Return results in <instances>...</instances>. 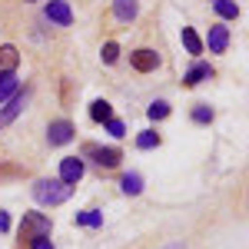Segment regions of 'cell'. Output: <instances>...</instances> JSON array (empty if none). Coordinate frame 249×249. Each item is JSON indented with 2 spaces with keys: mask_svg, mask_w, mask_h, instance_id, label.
Here are the masks:
<instances>
[{
  "mask_svg": "<svg viewBox=\"0 0 249 249\" xmlns=\"http://www.w3.org/2000/svg\"><path fill=\"white\" fill-rule=\"evenodd\" d=\"M70 193H73V186H67L63 179H37V183H34V199L43 203V206H60V203H67Z\"/></svg>",
  "mask_w": 249,
  "mask_h": 249,
  "instance_id": "obj_1",
  "label": "cell"
},
{
  "mask_svg": "<svg viewBox=\"0 0 249 249\" xmlns=\"http://www.w3.org/2000/svg\"><path fill=\"white\" fill-rule=\"evenodd\" d=\"M50 219L43 216V213H23V223H20V239L23 243H30V239H37V236H50Z\"/></svg>",
  "mask_w": 249,
  "mask_h": 249,
  "instance_id": "obj_2",
  "label": "cell"
},
{
  "mask_svg": "<svg viewBox=\"0 0 249 249\" xmlns=\"http://www.w3.org/2000/svg\"><path fill=\"white\" fill-rule=\"evenodd\" d=\"M87 153L93 156V163L100 170H113V166H120V160H123V153L116 146H87Z\"/></svg>",
  "mask_w": 249,
  "mask_h": 249,
  "instance_id": "obj_3",
  "label": "cell"
},
{
  "mask_svg": "<svg viewBox=\"0 0 249 249\" xmlns=\"http://www.w3.org/2000/svg\"><path fill=\"white\" fill-rule=\"evenodd\" d=\"M130 63H133V70H140V73H150V70L160 67V53L150 50V47H140V50L130 53Z\"/></svg>",
  "mask_w": 249,
  "mask_h": 249,
  "instance_id": "obj_4",
  "label": "cell"
},
{
  "mask_svg": "<svg viewBox=\"0 0 249 249\" xmlns=\"http://www.w3.org/2000/svg\"><path fill=\"white\" fill-rule=\"evenodd\" d=\"M47 20L57 23V27H70V23H73L70 3H67V0H50V3H47Z\"/></svg>",
  "mask_w": 249,
  "mask_h": 249,
  "instance_id": "obj_5",
  "label": "cell"
},
{
  "mask_svg": "<svg viewBox=\"0 0 249 249\" xmlns=\"http://www.w3.org/2000/svg\"><path fill=\"white\" fill-rule=\"evenodd\" d=\"M47 140H50V146L70 143V140H73V123H70V120H53V123L47 126Z\"/></svg>",
  "mask_w": 249,
  "mask_h": 249,
  "instance_id": "obj_6",
  "label": "cell"
},
{
  "mask_svg": "<svg viewBox=\"0 0 249 249\" xmlns=\"http://www.w3.org/2000/svg\"><path fill=\"white\" fill-rule=\"evenodd\" d=\"M60 179H63L67 186H77L80 179H83V160H77V156L60 160Z\"/></svg>",
  "mask_w": 249,
  "mask_h": 249,
  "instance_id": "obj_7",
  "label": "cell"
},
{
  "mask_svg": "<svg viewBox=\"0 0 249 249\" xmlns=\"http://www.w3.org/2000/svg\"><path fill=\"white\" fill-rule=\"evenodd\" d=\"M206 47H210V53H226V47H230V27H223V23L210 27Z\"/></svg>",
  "mask_w": 249,
  "mask_h": 249,
  "instance_id": "obj_8",
  "label": "cell"
},
{
  "mask_svg": "<svg viewBox=\"0 0 249 249\" xmlns=\"http://www.w3.org/2000/svg\"><path fill=\"white\" fill-rule=\"evenodd\" d=\"M23 107H27V96H23V93H14L10 100H7V107L0 110V126H7L10 120H17V116L23 113Z\"/></svg>",
  "mask_w": 249,
  "mask_h": 249,
  "instance_id": "obj_9",
  "label": "cell"
},
{
  "mask_svg": "<svg viewBox=\"0 0 249 249\" xmlns=\"http://www.w3.org/2000/svg\"><path fill=\"white\" fill-rule=\"evenodd\" d=\"M210 77H213V67L199 60V63H193L190 70H186V77H183V83H186V87H196V83H203V80H210Z\"/></svg>",
  "mask_w": 249,
  "mask_h": 249,
  "instance_id": "obj_10",
  "label": "cell"
},
{
  "mask_svg": "<svg viewBox=\"0 0 249 249\" xmlns=\"http://www.w3.org/2000/svg\"><path fill=\"white\" fill-rule=\"evenodd\" d=\"M17 90H20L17 73H14V70H3V73H0V103H3V100H10Z\"/></svg>",
  "mask_w": 249,
  "mask_h": 249,
  "instance_id": "obj_11",
  "label": "cell"
},
{
  "mask_svg": "<svg viewBox=\"0 0 249 249\" xmlns=\"http://www.w3.org/2000/svg\"><path fill=\"white\" fill-rule=\"evenodd\" d=\"M113 14H116V20L130 23V20L140 14V3H136V0H113Z\"/></svg>",
  "mask_w": 249,
  "mask_h": 249,
  "instance_id": "obj_12",
  "label": "cell"
},
{
  "mask_svg": "<svg viewBox=\"0 0 249 249\" xmlns=\"http://www.w3.org/2000/svg\"><path fill=\"white\" fill-rule=\"evenodd\" d=\"M120 190L126 193V196H140V193H143V176H140V173H126V176L120 179Z\"/></svg>",
  "mask_w": 249,
  "mask_h": 249,
  "instance_id": "obj_13",
  "label": "cell"
},
{
  "mask_svg": "<svg viewBox=\"0 0 249 249\" xmlns=\"http://www.w3.org/2000/svg\"><path fill=\"white\" fill-rule=\"evenodd\" d=\"M183 47H186V53H193V57H199V53H203V40L196 37V30H193V27H183Z\"/></svg>",
  "mask_w": 249,
  "mask_h": 249,
  "instance_id": "obj_14",
  "label": "cell"
},
{
  "mask_svg": "<svg viewBox=\"0 0 249 249\" xmlns=\"http://www.w3.org/2000/svg\"><path fill=\"white\" fill-rule=\"evenodd\" d=\"M90 116H93L96 123H107V120H113V107L107 100H93L90 103Z\"/></svg>",
  "mask_w": 249,
  "mask_h": 249,
  "instance_id": "obj_15",
  "label": "cell"
},
{
  "mask_svg": "<svg viewBox=\"0 0 249 249\" xmlns=\"http://www.w3.org/2000/svg\"><path fill=\"white\" fill-rule=\"evenodd\" d=\"M17 63H20L17 47H0V73L3 70H17Z\"/></svg>",
  "mask_w": 249,
  "mask_h": 249,
  "instance_id": "obj_16",
  "label": "cell"
},
{
  "mask_svg": "<svg viewBox=\"0 0 249 249\" xmlns=\"http://www.w3.org/2000/svg\"><path fill=\"white\" fill-rule=\"evenodd\" d=\"M77 223H80V226L96 230V226H103V213H100V210H83V213H77Z\"/></svg>",
  "mask_w": 249,
  "mask_h": 249,
  "instance_id": "obj_17",
  "label": "cell"
},
{
  "mask_svg": "<svg viewBox=\"0 0 249 249\" xmlns=\"http://www.w3.org/2000/svg\"><path fill=\"white\" fill-rule=\"evenodd\" d=\"M213 7H216V14H219L223 20H236V17H239V7H236L232 0H216Z\"/></svg>",
  "mask_w": 249,
  "mask_h": 249,
  "instance_id": "obj_18",
  "label": "cell"
},
{
  "mask_svg": "<svg viewBox=\"0 0 249 249\" xmlns=\"http://www.w3.org/2000/svg\"><path fill=\"white\" fill-rule=\"evenodd\" d=\"M146 116H150V120H166V116H170V103H166V100H153V103L146 107Z\"/></svg>",
  "mask_w": 249,
  "mask_h": 249,
  "instance_id": "obj_19",
  "label": "cell"
},
{
  "mask_svg": "<svg viewBox=\"0 0 249 249\" xmlns=\"http://www.w3.org/2000/svg\"><path fill=\"white\" fill-rule=\"evenodd\" d=\"M136 146H140V150H156V146H160V133H153V130H143V133L136 136Z\"/></svg>",
  "mask_w": 249,
  "mask_h": 249,
  "instance_id": "obj_20",
  "label": "cell"
},
{
  "mask_svg": "<svg viewBox=\"0 0 249 249\" xmlns=\"http://www.w3.org/2000/svg\"><path fill=\"white\" fill-rule=\"evenodd\" d=\"M193 120L196 123H213V110L206 103H199V107H193Z\"/></svg>",
  "mask_w": 249,
  "mask_h": 249,
  "instance_id": "obj_21",
  "label": "cell"
},
{
  "mask_svg": "<svg viewBox=\"0 0 249 249\" xmlns=\"http://www.w3.org/2000/svg\"><path fill=\"white\" fill-rule=\"evenodd\" d=\"M107 133L116 136V140H120V136H126V126H123V120H107Z\"/></svg>",
  "mask_w": 249,
  "mask_h": 249,
  "instance_id": "obj_22",
  "label": "cell"
},
{
  "mask_svg": "<svg viewBox=\"0 0 249 249\" xmlns=\"http://www.w3.org/2000/svg\"><path fill=\"white\" fill-rule=\"evenodd\" d=\"M103 60H107V63H116V60H120V47H116L113 40L103 43Z\"/></svg>",
  "mask_w": 249,
  "mask_h": 249,
  "instance_id": "obj_23",
  "label": "cell"
},
{
  "mask_svg": "<svg viewBox=\"0 0 249 249\" xmlns=\"http://www.w3.org/2000/svg\"><path fill=\"white\" fill-rule=\"evenodd\" d=\"M30 249H53V243H50V236H37V239H30Z\"/></svg>",
  "mask_w": 249,
  "mask_h": 249,
  "instance_id": "obj_24",
  "label": "cell"
},
{
  "mask_svg": "<svg viewBox=\"0 0 249 249\" xmlns=\"http://www.w3.org/2000/svg\"><path fill=\"white\" fill-rule=\"evenodd\" d=\"M10 230V216H7V213H0V232H7Z\"/></svg>",
  "mask_w": 249,
  "mask_h": 249,
  "instance_id": "obj_25",
  "label": "cell"
},
{
  "mask_svg": "<svg viewBox=\"0 0 249 249\" xmlns=\"http://www.w3.org/2000/svg\"><path fill=\"white\" fill-rule=\"evenodd\" d=\"M166 249H183V243H170V246H166Z\"/></svg>",
  "mask_w": 249,
  "mask_h": 249,
  "instance_id": "obj_26",
  "label": "cell"
},
{
  "mask_svg": "<svg viewBox=\"0 0 249 249\" xmlns=\"http://www.w3.org/2000/svg\"><path fill=\"white\" fill-rule=\"evenodd\" d=\"M213 3H216V0H213Z\"/></svg>",
  "mask_w": 249,
  "mask_h": 249,
  "instance_id": "obj_27",
  "label": "cell"
}]
</instances>
